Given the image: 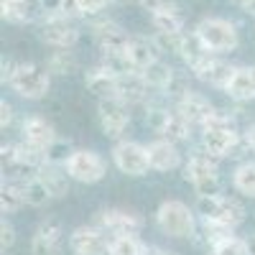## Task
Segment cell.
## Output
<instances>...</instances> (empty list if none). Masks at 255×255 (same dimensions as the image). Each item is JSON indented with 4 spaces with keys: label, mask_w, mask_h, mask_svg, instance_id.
Wrapping results in <instances>:
<instances>
[{
    "label": "cell",
    "mask_w": 255,
    "mask_h": 255,
    "mask_svg": "<svg viewBox=\"0 0 255 255\" xmlns=\"http://www.w3.org/2000/svg\"><path fill=\"white\" fill-rule=\"evenodd\" d=\"M72 255H79V253H72Z\"/></svg>",
    "instance_id": "44"
},
{
    "label": "cell",
    "mask_w": 255,
    "mask_h": 255,
    "mask_svg": "<svg viewBox=\"0 0 255 255\" xmlns=\"http://www.w3.org/2000/svg\"><path fill=\"white\" fill-rule=\"evenodd\" d=\"M217 161L220 158L209 156L204 148H199V151H194L189 156V161L184 163V176L191 184L197 197H217V194H222Z\"/></svg>",
    "instance_id": "2"
},
{
    "label": "cell",
    "mask_w": 255,
    "mask_h": 255,
    "mask_svg": "<svg viewBox=\"0 0 255 255\" xmlns=\"http://www.w3.org/2000/svg\"><path fill=\"white\" fill-rule=\"evenodd\" d=\"M97 120L108 138H120L130 125V105L120 97H108L97 102Z\"/></svg>",
    "instance_id": "10"
},
{
    "label": "cell",
    "mask_w": 255,
    "mask_h": 255,
    "mask_svg": "<svg viewBox=\"0 0 255 255\" xmlns=\"http://www.w3.org/2000/svg\"><path fill=\"white\" fill-rule=\"evenodd\" d=\"M151 20H153L156 33H181L184 31V15L179 13V8L156 13V15H151Z\"/></svg>",
    "instance_id": "30"
},
{
    "label": "cell",
    "mask_w": 255,
    "mask_h": 255,
    "mask_svg": "<svg viewBox=\"0 0 255 255\" xmlns=\"http://www.w3.org/2000/svg\"><path fill=\"white\" fill-rule=\"evenodd\" d=\"M232 186H235L238 194L255 199V161H243L235 168V174H232Z\"/></svg>",
    "instance_id": "26"
},
{
    "label": "cell",
    "mask_w": 255,
    "mask_h": 255,
    "mask_svg": "<svg viewBox=\"0 0 255 255\" xmlns=\"http://www.w3.org/2000/svg\"><path fill=\"white\" fill-rule=\"evenodd\" d=\"M38 3H41V13H44V18H51V15L74 18V15H79L74 0H38Z\"/></svg>",
    "instance_id": "35"
},
{
    "label": "cell",
    "mask_w": 255,
    "mask_h": 255,
    "mask_svg": "<svg viewBox=\"0 0 255 255\" xmlns=\"http://www.w3.org/2000/svg\"><path fill=\"white\" fill-rule=\"evenodd\" d=\"M143 253H145V245L135 235H115L108 250V255H143Z\"/></svg>",
    "instance_id": "31"
},
{
    "label": "cell",
    "mask_w": 255,
    "mask_h": 255,
    "mask_svg": "<svg viewBox=\"0 0 255 255\" xmlns=\"http://www.w3.org/2000/svg\"><path fill=\"white\" fill-rule=\"evenodd\" d=\"M95 225L110 235H138L143 230V217L133 209H123V207H108L100 209L95 215Z\"/></svg>",
    "instance_id": "9"
},
{
    "label": "cell",
    "mask_w": 255,
    "mask_h": 255,
    "mask_svg": "<svg viewBox=\"0 0 255 255\" xmlns=\"http://www.w3.org/2000/svg\"><path fill=\"white\" fill-rule=\"evenodd\" d=\"M92 36H95L97 46L102 51H125L128 41H130V36L123 31V26H118L115 20H110V18L95 20L92 23Z\"/></svg>",
    "instance_id": "17"
},
{
    "label": "cell",
    "mask_w": 255,
    "mask_h": 255,
    "mask_svg": "<svg viewBox=\"0 0 255 255\" xmlns=\"http://www.w3.org/2000/svg\"><path fill=\"white\" fill-rule=\"evenodd\" d=\"M64 168L77 184H97L108 176V163L92 148H74Z\"/></svg>",
    "instance_id": "7"
},
{
    "label": "cell",
    "mask_w": 255,
    "mask_h": 255,
    "mask_svg": "<svg viewBox=\"0 0 255 255\" xmlns=\"http://www.w3.org/2000/svg\"><path fill=\"white\" fill-rule=\"evenodd\" d=\"M243 8H245L248 13H253V15H255V0H243Z\"/></svg>",
    "instance_id": "42"
},
{
    "label": "cell",
    "mask_w": 255,
    "mask_h": 255,
    "mask_svg": "<svg viewBox=\"0 0 255 255\" xmlns=\"http://www.w3.org/2000/svg\"><path fill=\"white\" fill-rule=\"evenodd\" d=\"M174 72H176V69L171 67V64H166V61L158 59L156 64H151V67L143 69L140 74L145 77V82H148V87H151V90H161V92H163V87L171 82Z\"/></svg>",
    "instance_id": "28"
},
{
    "label": "cell",
    "mask_w": 255,
    "mask_h": 255,
    "mask_svg": "<svg viewBox=\"0 0 255 255\" xmlns=\"http://www.w3.org/2000/svg\"><path fill=\"white\" fill-rule=\"evenodd\" d=\"M84 87H87L97 100L118 97V77L113 72H108L105 67H92L84 74Z\"/></svg>",
    "instance_id": "22"
},
{
    "label": "cell",
    "mask_w": 255,
    "mask_h": 255,
    "mask_svg": "<svg viewBox=\"0 0 255 255\" xmlns=\"http://www.w3.org/2000/svg\"><path fill=\"white\" fill-rule=\"evenodd\" d=\"M235 72H238L235 64H230L227 59H222L217 54H209L197 69H191V74H194L199 82L209 84V87H217V90H227V84L232 82Z\"/></svg>",
    "instance_id": "14"
},
{
    "label": "cell",
    "mask_w": 255,
    "mask_h": 255,
    "mask_svg": "<svg viewBox=\"0 0 255 255\" xmlns=\"http://www.w3.org/2000/svg\"><path fill=\"white\" fill-rule=\"evenodd\" d=\"M243 143H245V135L238 130L235 115L230 110H217V115L202 128V148L215 158L240 156L238 151Z\"/></svg>",
    "instance_id": "1"
},
{
    "label": "cell",
    "mask_w": 255,
    "mask_h": 255,
    "mask_svg": "<svg viewBox=\"0 0 255 255\" xmlns=\"http://www.w3.org/2000/svg\"><path fill=\"white\" fill-rule=\"evenodd\" d=\"M110 240L113 238H108V232L100 230L97 225H82L72 230L69 248L72 253H79V255H108Z\"/></svg>",
    "instance_id": "12"
},
{
    "label": "cell",
    "mask_w": 255,
    "mask_h": 255,
    "mask_svg": "<svg viewBox=\"0 0 255 255\" xmlns=\"http://www.w3.org/2000/svg\"><path fill=\"white\" fill-rule=\"evenodd\" d=\"M128 56H130V61H133V67L138 69V72H143V69H148L151 64H156L158 59H161V49H158V44H156V38L151 36H130V41H128Z\"/></svg>",
    "instance_id": "19"
},
{
    "label": "cell",
    "mask_w": 255,
    "mask_h": 255,
    "mask_svg": "<svg viewBox=\"0 0 255 255\" xmlns=\"http://www.w3.org/2000/svg\"><path fill=\"white\" fill-rule=\"evenodd\" d=\"M138 3L151 13V15H156V13H163V10H171V8H176V3L174 0H138Z\"/></svg>",
    "instance_id": "38"
},
{
    "label": "cell",
    "mask_w": 255,
    "mask_h": 255,
    "mask_svg": "<svg viewBox=\"0 0 255 255\" xmlns=\"http://www.w3.org/2000/svg\"><path fill=\"white\" fill-rule=\"evenodd\" d=\"M8 87L23 100H44L51 90V72L41 64H33V61H20Z\"/></svg>",
    "instance_id": "4"
},
{
    "label": "cell",
    "mask_w": 255,
    "mask_h": 255,
    "mask_svg": "<svg viewBox=\"0 0 255 255\" xmlns=\"http://www.w3.org/2000/svg\"><path fill=\"white\" fill-rule=\"evenodd\" d=\"M64 250V227L56 217H46L31 238V255H61Z\"/></svg>",
    "instance_id": "13"
},
{
    "label": "cell",
    "mask_w": 255,
    "mask_h": 255,
    "mask_svg": "<svg viewBox=\"0 0 255 255\" xmlns=\"http://www.w3.org/2000/svg\"><path fill=\"white\" fill-rule=\"evenodd\" d=\"M20 133H23V140L31 143V145H38L44 148V151H49V148L59 140L56 135V128L41 115H31L23 120V125H20Z\"/></svg>",
    "instance_id": "18"
},
{
    "label": "cell",
    "mask_w": 255,
    "mask_h": 255,
    "mask_svg": "<svg viewBox=\"0 0 255 255\" xmlns=\"http://www.w3.org/2000/svg\"><path fill=\"white\" fill-rule=\"evenodd\" d=\"M0 3H3V0H0Z\"/></svg>",
    "instance_id": "46"
},
{
    "label": "cell",
    "mask_w": 255,
    "mask_h": 255,
    "mask_svg": "<svg viewBox=\"0 0 255 255\" xmlns=\"http://www.w3.org/2000/svg\"><path fill=\"white\" fill-rule=\"evenodd\" d=\"M245 143H248V148H250V151L255 153V123H250L248 128H245Z\"/></svg>",
    "instance_id": "40"
},
{
    "label": "cell",
    "mask_w": 255,
    "mask_h": 255,
    "mask_svg": "<svg viewBox=\"0 0 255 255\" xmlns=\"http://www.w3.org/2000/svg\"><path fill=\"white\" fill-rule=\"evenodd\" d=\"M143 255H179L176 250H166V248H158V245H145V253Z\"/></svg>",
    "instance_id": "41"
},
{
    "label": "cell",
    "mask_w": 255,
    "mask_h": 255,
    "mask_svg": "<svg viewBox=\"0 0 255 255\" xmlns=\"http://www.w3.org/2000/svg\"><path fill=\"white\" fill-rule=\"evenodd\" d=\"M148 95H151V87H148V82H145V77L140 72L118 77V97L123 102H128L130 108H133V105L151 102V100H148Z\"/></svg>",
    "instance_id": "20"
},
{
    "label": "cell",
    "mask_w": 255,
    "mask_h": 255,
    "mask_svg": "<svg viewBox=\"0 0 255 255\" xmlns=\"http://www.w3.org/2000/svg\"><path fill=\"white\" fill-rule=\"evenodd\" d=\"M77 5V13L84 15V18H92V15H100L105 8L110 5V0H74Z\"/></svg>",
    "instance_id": "36"
},
{
    "label": "cell",
    "mask_w": 255,
    "mask_h": 255,
    "mask_svg": "<svg viewBox=\"0 0 255 255\" xmlns=\"http://www.w3.org/2000/svg\"><path fill=\"white\" fill-rule=\"evenodd\" d=\"M194 90H191V79H189V74L186 72H174V77H171V82L163 87V95L166 97H171L174 102H179V100H184L186 95H191Z\"/></svg>",
    "instance_id": "33"
},
{
    "label": "cell",
    "mask_w": 255,
    "mask_h": 255,
    "mask_svg": "<svg viewBox=\"0 0 255 255\" xmlns=\"http://www.w3.org/2000/svg\"><path fill=\"white\" fill-rule=\"evenodd\" d=\"M100 67H105L108 72H113L115 77H125V74H133L138 72L133 67L130 56H128V51H102V61Z\"/></svg>",
    "instance_id": "27"
},
{
    "label": "cell",
    "mask_w": 255,
    "mask_h": 255,
    "mask_svg": "<svg viewBox=\"0 0 255 255\" xmlns=\"http://www.w3.org/2000/svg\"><path fill=\"white\" fill-rule=\"evenodd\" d=\"M125 3H130V0H110V5H125Z\"/></svg>",
    "instance_id": "43"
},
{
    "label": "cell",
    "mask_w": 255,
    "mask_h": 255,
    "mask_svg": "<svg viewBox=\"0 0 255 255\" xmlns=\"http://www.w3.org/2000/svg\"><path fill=\"white\" fill-rule=\"evenodd\" d=\"M113 163L125 176H145L151 171V158H148V145L135 140H120L113 148Z\"/></svg>",
    "instance_id": "8"
},
{
    "label": "cell",
    "mask_w": 255,
    "mask_h": 255,
    "mask_svg": "<svg viewBox=\"0 0 255 255\" xmlns=\"http://www.w3.org/2000/svg\"><path fill=\"white\" fill-rule=\"evenodd\" d=\"M225 92L235 102L255 100V67H238L235 77H232V82L227 84Z\"/></svg>",
    "instance_id": "23"
},
{
    "label": "cell",
    "mask_w": 255,
    "mask_h": 255,
    "mask_svg": "<svg viewBox=\"0 0 255 255\" xmlns=\"http://www.w3.org/2000/svg\"><path fill=\"white\" fill-rule=\"evenodd\" d=\"M41 41L51 49H72L79 41V28L67 15H51L41 20Z\"/></svg>",
    "instance_id": "11"
},
{
    "label": "cell",
    "mask_w": 255,
    "mask_h": 255,
    "mask_svg": "<svg viewBox=\"0 0 255 255\" xmlns=\"http://www.w3.org/2000/svg\"><path fill=\"white\" fill-rule=\"evenodd\" d=\"M10 123H13V108H10V102H0V128H10Z\"/></svg>",
    "instance_id": "39"
},
{
    "label": "cell",
    "mask_w": 255,
    "mask_h": 255,
    "mask_svg": "<svg viewBox=\"0 0 255 255\" xmlns=\"http://www.w3.org/2000/svg\"><path fill=\"white\" fill-rule=\"evenodd\" d=\"M238 3H243V0H238Z\"/></svg>",
    "instance_id": "45"
},
{
    "label": "cell",
    "mask_w": 255,
    "mask_h": 255,
    "mask_svg": "<svg viewBox=\"0 0 255 255\" xmlns=\"http://www.w3.org/2000/svg\"><path fill=\"white\" fill-rule=\"evenodd\" d=\"M207 255H253L250 250V243H245L243 238H227L225 243L215 245V248H209Z\"/></svg>",
    "instance_id": "34"
},
{
    "label": "cell",
    "mask_w": 255,
    "mask_h": 255,
    "mask_svg": "<svg viewBox=\"0 0 255 255\" xmlns=\"http://www.w3.org/2000/svg\"><path fill=\"white\" fill-rule=\"evenodd\" d=\"M41 181L46 184V189L51 191V197L54 199H61V197H67L69 194V189H72V176L67 174V168L64 166H44L38 171Z\"/></svg>",
    "instance_id": "25"
},
{
    "label": "cell",
    "mask_w": 255,
    "mask_h": 255,
    "mask_svg": "<svg viewBox=\"0 0 255 255\" xmlns=\"http://www.w3.org/2000/svg\"><path fill=\"white\" fill-rule=\"evenodd\" d=\"M23 194H26V204H28V207H46V204L54 199V197H51V191L46 189V184L41 181V176H38V174L28 176Z\"/></svg>",
    "instance_id": "29"
},
{
    "label": "cell",
    "mask_w": 255,
    "mask_h": 255,
    "mask_svg": "<svg viewBox=\"0 0 255 255\" xmlns=\"http://www.w3.org/2000/svg\"><path fill=\"white\" fill-rule=\"evenodd\" d=\"M194 33L199 36V41L204 44V49L209 54L222 56V54H230L238 49V28L227 18H215V15L202 18L194 28Z\"/></svg>",
    "instance_id": "5"
},
{
    "label": "cell",
    "mask_w": 255,
    "mask_h": 255,
    "mask_svg": "<svg viewBox=\"0 0 255 255\" xmlns=\"http://www.w3.org/2000/svg\"><path fill=\"white\" fill-rule=\"evenodd\" d=\"M156 225L168 238H191L197 232V209L179 199H166L156 209Z\"/></svg>",
    "instance_id": "3"
},
{
    "label": "cell",
    "mask_w": 255,
    "mask_h": 255,
    "mask_svg": "<svg viewBox=\"0 0 255 255\" xmlns=\"http://www.w3.org/2000/svg\"><path fill=\"white\" fill-rule=\"evenodd\" d=\"M148 158H151V171H176V168L184 163V156L179 151V145L166 140V138H158L153 143H148Z\"/></svg>",
    "instance_id": "15"
},
{
    "label": "cell",
    "mask_w": 255,
    "mask_h": 255,
    "mask_svg": "<svg viewBox=\"0 0 255 255\" xmlns=\"http://www.w3.org/2000/svg\"><path fill=\"white\" fill-rule=\"evenodd\" d=\"M13 243H15V230H13V225L3 217V222H0V250H10L13 248Z\"/></svg>",
    "instance_id": "37"
},
{
    "label": "cell",
    "mask_w": 255,
    "mask_h": 255,
    "mask_svg": "<svg viewBox=\"0 0 255 255\" xmlns=\"http://www.w3.org/2000/svg\"><path fill=\"white\" fill-rule=\"evenodd\" d=\"M174 108H176L191 125H194V128H199V130L217 115V108H215V105H212L204 95H199V92L186 95L184 100H179V102L174 105Z\"/></svg>",
    "instance_id": "16"
},
{
    "label": "cell",
    "mask_w": 255,
    "mask_h": 255,
    "mask_svg": "<svg viewBox=\"0 0 255 255\" xmlns=\"http://www.w3.org/2000/svg\"><path fill=\"white\" fill-rule=\"evenodd\" d=\"M191 130H194V125H191L176 108H171L168 115H166V120H163V128H161L158 135L179 145V143H186L191 138Z\"/></svg>",
    "instance_id": "24"
},
{
    "label": "cell",
    "mask_w": 255,
    "mask_h": 255,
    "mask_svg": "<svg viewBox=\"0 0 255 255\" xmlns=\"http://www.w3.org/2000/svg\"><path fill=\"white\" fill-rule=\"evenodd\" d=\"M46 69L51 72V74H72L74 69H77V59H74V54L69 51V49H59V51H54L51 54V59L46 61Z\"/></svg>",
    "instance_id": "32"
},
{
    "label": "cell",
    "mask_w": 255,
    "mask_h": 255,
    "mask_svg": "<svg viewBox=\"0 0 255 255\" xmlns=\"http://www.w3.org/2000/svg\"><path fill=\"white\" fill-rule=\"evenodd\" d=\"M0 13H3V20L15 23V26L31 23L38 15H44L38 0H3V3H0Z\"/></svg>",
    "instance_id": "21"
},
{
    "label": "cell",
    "mask_w": 255,
    "mask_h": 255,
    "mask_svg": "<svg viewBox=\"0 0 255 255\" xmlns=\"http://www.w3.org/2000/svg\"><path fill=\"white\" fill-rule=\"evenodd\" d=\"M197 215L202 217V222H217V225H227V227H240L245 222V207L240 204V199L235 197H197Z\"/></svg>",
    "instance_id": "6"
}]
</instances>
